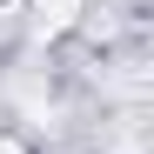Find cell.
I'll return each instance as SVG.
<instances>
[{
	"label": "cell",
	"mask_w": 154,
	"mask_h": 154,
	"mask_svg": "<svg viewBox=\"0 0 154 154\" xmlns=\"http://www.w3.org/2000/svg\"><path fill=\"white\" fill-rule=\"evenodd\" d=\"M74 14H81V0H34V27H40V34L74 27Z\"/></svg>",
	"instance_id": "6da1fadb"
},
{
	"label": "cell",
	"mask_w": 154,
	"mask_h": 154,
	"mask_svg": "<svg viewBox=\"0 0 154 154\" xmlns=\"http://www.w3.org/2000/svg\"><path fill=\"white\" fill-rule=\"evenodd\" d=\"M0 154H27V147H20V141H0Z\"/></svg>",
	"instance_id": "7a4b0ae2"
}]
</instances>
